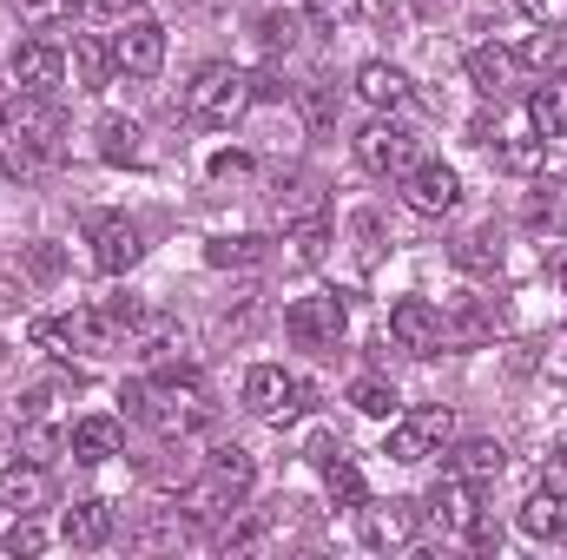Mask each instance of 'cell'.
Masks as SVG:
<instances>
[{"instance_id": "816d5d0a", "label": "cell", "mask_w": 567, "mask_h": 560, "mask_svg": "<svg viewBox=\"0 0 567 560\" xmlns=\"http://www.w3.org/2000/svg\"><path fill=\"white\" fill-rule=\"evenodd\" d=\"M20 303H27V278H7V271H0V317L20 310Z\"/></svg>"}, {"instance_id": "52a82bcc", "label": "cell", "mask_w": 567, "mask_h": 560, "mask_svg": "<svg viewBox=\"0 0 567 560\" xmlns=\"http://www.w3.org/2000/svg\"><path fill=\"white\" fill-rule=\"evenodd\" d=\"M350 145H357V165H363V172H377V178H403V172L423 158L416 133H403V126H390V120H370Z\"/></svg>"}, {"instance_id": "d4e9b609", "label": "cell", "mask_w": 567, "mask_h": 560, "mask_svg": "<svg viewBox=\"0 0 567 560\" xmlns=\"http://www.w3.org/2000/svg\"><path fill=\"white\" fill-rule=\"evenodd\" d=\"M528 126H535V139H567V73H548L528 93Z\"/></svg>"}, {"instance_id": "8992f818", "label": "cell", "mask_w": 567, "mask_h": 560, "mask_svg": "<svg viewBox=\"0 0 567 560\" xmlns=\"http://www.w3.org/2000/svg\"><path fill=\"white\" fill-rule=\"evenodd\" d=\"M284 330L297 350H337L350 330V310H343V297H297L284 310Z\"/></svg>"}, {"instance_id": "4dcf8cb0", "label": "cell", "mask_w": 567, "mask_h": 560, "mask_svg": "<svg viewBox=\"0 0 567 560\" xmlns=\"http://www.w3.org/2000/svg\"><path fill=\"white\" fill-rule=\"evenodd\" d=\"M455 271H468V278H495L502 271V238L495 231H468V238H455Z\"/></svg>"}, {"instance_id": "7402d4cb", "label": "cell", "mask_w": 567, "mask_h": 560, "mask_svg": "<svg viewBox=\"0 0 567 560\" xmlns=\"http://www.w3.org/2000/svg\"><path fill=\"white\" fill-rule=\"evenodd\" d=\"M442 455H449V475H462V481H475V488H488V481L508 468V448H502V442H482V435H475V442H449Z\"/></svg>"}, {"instance_id": "7a4b0ae2", "label": "cell", "mask_w": 567, "mask_h": 560, "mask_svg": "<svg viewBox=\"0 0 567 560\" xmlns=\"http://www.w3.org/2000/svg\"><path fill=\"white\" fill-rule=\"evenodd\" d=\"M251 481H258V462H251V448L225 442V448H212V468H205V481H192L185 508H192L198 521H238V515H245V495H251Z\"/></svg>"}, {"instance_id": "6da1fadb", "label": "cell", "mask_w": 567, "mask_h": 560, "mask_svg": "<svg viewBox=\"0 0 567 560\" xmlns=\"http://www.w3.org/2000/svg\"><path fill=\"white\" fill-rule=\"evenodd\" d=\"M126 416L145 422V428H158L165 442L172 435H198L205 422H212V403H205V383L192 376V370H178V363H165L158 376H145V383H133L126 396Z\"/></svg>"}, {"instance_id": "5b68a950", "label": "cell", "mask_w": 567, "mask_h": 560, "mask_svg": "<svg viewBox=\"0 0 567 560\" xmlns=\"http://www.w3.org/2000/svg\"><path fill=\"white\" fill-rule=\"evenodd\" d=\"M455 442V416L449 409H410V416L390 422V462H403V468H423L429 455H442Z\"/></svg>"}, {"instance_id": "7dc6e473", "label": "cell", "mask_w": 567, "mask_h": 560, "mask_svg": "<svg viewBox=\"0 0 567 560\" xmlns=\"http://www.w3.org/2000/svg\"><path fill=\"white\" fill-rule=\"evenodd\" d=\"M363 13V0H310V20L317 27H350Z\"/></svg>"}, {"instance_id": "f35d334b", "label": "cell", "mask_w": 567, "mask_h": 560, "mask_svg": "<svg viewBox=\"0 0 567 560\" xmlns=\"http://www.w3.org/2000/svg\"><path fill=\"white\" fill-rule=\"evenodd\" d=\"M0 165H7V172H13V178H40V172H47V165H60V158H53V152H47V145L7 139V152H0Z\"/></svg>"}, {"instance_id": "f6af8a7d", "label": "cell", "mask_w": 567, "mask_h": 560, "mask_svg": "<svg viewBox=\"0 0 567 560\" xmlns=\"http://www.w3.org/2000/svg\"><path fill=\"white\" fill-rule=\"evenodd\" d=\"M60 271H66V258H60L53 245H27V278L33 283H53Z\"/></svg>"}, {"instance_id": "bcb514c9", "label": "cell", "mask_w": 567, "mask_h": 560, "mask_svg": "<svg viewBox=\"0 0 567 560\" xmlns=\"http://www.w3.org/2000/svg\"><path fill=\"white\" fill-rule=\"evenodd\" d=\"M290 238H297V265H317L323 245H330V218H323V225H297Z\"/></svg>"}, {"instance_id": "277c9868", "label": "cell", "mask_w": 567, "mask_h": 560, "mask_svg": "<svg viewBox=\"0 0 567 560\" xmlns=\"http://www.w3.org/2000/svg\"><path fill=\"white\" fill-rule=\"evenodd\" d=\"M245 409L258 422H297L303 409H317V383L290 376L284 363H251L245 370Z\"/></svg>"}, {"instance_id": "f907efd6", "label": "cell", "mask_w": 567, "mask_h": 560, "mask_svg": "<svg viewBox=\"0 0 567 560\" xmlns=\"http://www.w3.org/2000/svg\"><path fill=\"white\" fill-rule=\"evenodd\" d=\"M212 178H251V158L245 152H218L212 158Z\"/></svg>"}, {"instance_id": "ffe728a7", "label": "cell", "mask_w": 567, "mask_h": 560, "mask_svg": "<svg viewBox=\"0 0 567 560\" xmlns=\"http://www.w3.org/2000/svg\"><path fill=\"white\" fill-rule=\"evenodd\" d=\"M60 323H66V336H73L80 356H106V350H120V323H113L106 303H80V310H66Z\"/></svg>"}, {"instance_id": "3957f363", "label": "cell", "mask_w": 567, "mask_h": 560, "mask_svg": "<svg viewBox=\"0 0 567 560\" xmlns=\"http://www.w3.org/2000/svg\"><path fill=\"white\" fill-rule=\"evenodd\" d=\"M245 106H251V73H238L231 60L198 66L185 86V120H198V126H238Z\"/></svg>"}, {"instance_id": "c3c4849f", "label": "cell", "mask_w": 567, "mask_h": 560, "mask_svg": "<svg viewBox=\"0 0 567 560\" xmlns=\"http://www.w3.org/2000/svg\"><path fill=\"white\" fill-rule=\"evenodd\" d=\"M462 541H468V548H475V554H495V548H502V528H495V515H488V508H482V515H475V528H468V535H462Z\"/></svg>"}, {"instance_id": "ba28073f", "label": "cell", "mask_w": 567, "mask_h": 560, "mask_svg": "<svg viewBox=\"0 0 567 560\" xmlns=\"http://www.w3.org/2000/svg\"><path fill=\"white\" fill-rule=\"evenodd\" d=\"M357 515H363V548H377V554H403L423 535V508L416 501H363Z\"/></svg>"}, {"instance_id": "603a6c76", "label": "cell", "mask_w": 567, "mask_h": 560, "mask_svg": "<svg viewBox=\"0 0 567 560\" xmlns=\"http://www.w3.org/2000/svg\"><path fill=\"white\" fill-rule=\"evenodd\" d=\"M60 535H66V548H106V541L120 535V521H113L106 501H73V508L60 515Z\"/></svg>"}, {"instance_id": "ac0fdd59", "label": "cell", "mask_w": 567, "mask_h": 560, "mask_svg": "<svg viewBox=\"0 0 567 560\" xmlns=\"http://www.w3.org/2000/svg\"><path fill=\"white\" fill-rule=\"evenodd\" d=\"M522 225L535 238H561L567 231V178H535L522 198Z\"/></svg>"}, {"instance_id": "6f0895ef", "label": "cell", "mask_w": 567, "mask_h": 560, "mask_svg": "<svg viewBox=\"0 0 567 560\" xmlns=\"http://www.w3.org/2000/svg\"><path fill=\"white\" fill-rule=\"evenodd\" d=\"M0 508H7V501H0Z\"/></svg>"}, {"instance_id": "9c48e42d", "label": "cell", "mask_w": 567, "mask_h": 560, "mask_svg": "<svg viewBox=\"0 0 567 560\" xmlns=\"http://www.w3.org/2000/svg\"><path fill=\"white\" fill-rule=\"evenodd\" d=\"M396 185H403V205L423 211V218H442V211L462 205V178H455V165H442V158H416Z\"/></svg>"}, {"instance_id": "5bb4252c", "label": "cell", "mask_w": 567, "mask_h": 560, "mask_svg": "<svg viewBox=\"0 0 567 560\" xmlns=\"http://www.w3.org/2000/svg\"><path fill=\"white\" fill-rule=\"evenodd\" d=\"M475 515H482V488H475V481L442 475V481L429 488V521H435L442 535H468V528H475Z\"/></svg>"}, {"instance_id": "ee69618b", "label": "cell", "mask_w": 567, "mask_h": 560, "mask_svg": "<svg viewBox=\"0 0 567 560\" xmlns=\"http://www.w3.org/2000/svg\"><path fill=\"white\" fill-rule=\"evenodd\" d=\"M140 7H145V0H80V13H86V20H100V27H106V20H113V27H126Z\"/></svg>"}, {"instance_id": "7bdbcfd3", "label": "cell", "mask_w": 567, "mask_h": 560, "mask_svg": "<svg viewBox=\"0 0 567 560\" xmlns=\"http://www.w3.org/2000/svg\"><path fill=\"white\" fill-rule=\"evenodd\" d=\"M33 343H40L47 356H73V336H66L60 317H33Z\"/></svg>"}, {"instance_id": "44dd1931", "label": "cell", "mask_w": 567, "mask_h": 560, "mask_svg": "<svg viewBox=\"0 0 567 560\" xmlns=\"http://www.w3.org/2000/svg\"><path fill=\"white\" fill-rule=\"evenodd\" d=\"M120 442H126V428H120L113 416H80L73 422V435H66V455L86 462V468H100V462L120 455Z\"/></svg>"}, {"instance_id": "cb8c5ba5", "label": "cell", "mask_w": 567, "mask_h": 560, "mask_svg": "<svg viewBox=\"0 0 567 560\" xmlns=\"http://www.w3.org/2000/svg\"><path fill=\"white\" fill-rule=\"evenodd\" d=\"M271 211H278L284 231H297V225H323L330 211H323V185L317 178H284L278 198H271Z\"/></svg>"}, {"instance_id": "f5cc1de1", "label": "cell", "mask_w": 567, "mask_h": 560, "mask_svg": "<svg viewBox=\"0 0 567 560\" xmlns=\"http://www.w3.org/2000/svg\"><path fill=\"white\" fill-rule=\"evenodd\" d=\"M468 139H475V145H495V139H502V133H495V120L482 113V120H468Z\"/></svg>"}, {"instance_id": "ab89813d", "label": "cell", "mask_w": 567, "mask_h": 560, "mask_svg": "<svg viewBox=\"0 0 567 560\" xmlns=\"http://www.w3.org/2000/svg\"><path fill=\"white\" fill-rule=\"evenodd\" d=\"M297 106H303V126H310V133H330V126H337V93L303 86V93H297Z\"/></svg>"}, {"instance_id": "db71d44e", "label": "cell", "mask_w": 567, "mask_h": 560, "mask_svg": "<svg viewBox=\"0 0 567 560\" xmlns=\"http://www.w3.org/2000/svg\"><path fill=\"white\" fill-rule=\"evenodd\" d=\"M548 462H555V468L567 475V442H555V455H548Z\"/></svg>"}, {"instance_id": "4316f807", "label": "cell", "mask_w": 567, "mask_h": 560, "mask_svg": "<svg viewBox=\"0 0 567 560\" xmlns=\"http://www.w3.org/2000/svg\"><path fill=\"white\" fill-rule=\"evenodd\" d=\"M522 535H535V541H561L567 535V488H535V495L522 501Z\"/></svg>"}, {"instance_id": "8d00e7d4", "label": "cell", "mask_w": 567, "mask_h": 560, "mask_svg": "<svg viewBox=\"0 0 567 560\" xmlns=\"http://www.w3.org/2000/svg\"><path fill=\"white\" fill-rule=\"evenodd\" d=\"M515 60H522V66H535V73H548V66L561 60V27H535V33L515 46Z\"/></svg>"}, {"instance_id": "11a10c76", "label": "cell", "mask_w": 567, "mask_h": 560, "mask_svg": "<svg viewBox=\"0 0 567 560\" xmlns=\"http://www.w3.org/2000/svg\"><path fill=\"white\" fill-rule=\"evenodd\" d=\"M185 7H218V0H185Z\"/></svg>"}, {"instance_id": "4fadbf2b", "label": "cell", "mask_w": 567, "mask_h": 560, "mask_svg": "<svg viewBox=\"0 0 567 560\" xmlns=\"http://www.w3.org/2000/svg\"><path fill=\"white\" fill-rule=\"evenodd\" d=\"M113 60H120V73L152 80V73L165 66V27H158V20H145V13H133V20H126V33L113 40Z\"/></svg>"}, {"instance_id": "83f0119b", "label": "cell", "mask_w": 567, "mask_h": 560, "mask_svg": "<svg viewBox=\"0 0 567 560\" xmlns=\"http://www.w3.org/2000/svg\"><path fill=\"white\" fill-rule=\"evenodd\" d=\"M113 73H120L113 46H106L100 33H80V40H73V80H80V93H106Z\"/></svg>"}, {"instance_id": "7c38bea8", "label": "cell", "mask_w": 567, "mask_h": 560, "mask_svg": "<svg viewBox=\"0 0 567 560\" xmlns=\"http://www.w3.org/2000/svg\"><path fill=\"white\" fill-rule=\"evenodd\" d=\"M13 86L53 100V93L66 86V53H60L53 40H20V46H13Z\"/></svg>"}, {"instance_id": "74e56055", "label": "cell", "mask_w": 567, "mask_h": 560, "mask_svg": "<svg viewBox=\"0 0 567 560\" xmlns=\"http://www.w3.org/2000/svg\"><path fill=\"white\" fill-rule=\"evenodd\" d=\"M73 7H80V0H13L20 27H33V33H53L60 20H73Z\"/></svg>"}, {"instance_id": "d6a6232c", "label": "cell", "mask_w": 567, "mask_h": 560, "mask_svg": "<svg viewBox=\"0 0 567 560\" xmlns=\"http://www.w3.org/2000/svg\"><path fill=\"white\" fill-rule=\"evenodd\" d=\"M93 139H100V158H106V165H140V158H145L140 126H133V120H120V113H106Z\"/></svg>"}, {"instance_id": "d590c367", "label": "cell", "mask_w": 567, "mask_h": 560, "mask_svg": "<svg viewBox=\"0 0 567 560\" xmlns=\"http://www.w3.org/2000/svg\"><path fill=\"white\" fill-rule=\"evenodd\" d=\"M542 158H548V139H508V145H495V165H502V172H515V178H535V172H542Z\"/></svg>"}, {"instance_id": "2e32d148", "label": "cell", "mask_w": 567, "mask_h": 560, "mask_svg": "<svg viewBox=\"0 0 567 560\" xmlns=\"http://www.w3.org/2000/svg\"><path fill=\"white\" fill-rule=\"evenodd\" d=\"M192 541V521L178 508H145L140 521L126 528V548L133 554H165V548H185Z\"/></svg>"}, {"instance_id": "1f68e13d", "label": "cell", "mask_w": 567, "mask_h": 560, "mask_svg": "<svg viewBox=\"0 0 567 560\" xmlns=\"http://www.w3.org/2000/svg\"><path fill=\"white\" fill-rule=\"evenodd\" d=\"M323 495H330L337 508H363V501H370V481H363V468H357L350 455H330V462H323Z\"/></svg>"}, {"instance_id": "9a60e30c", "label": "cell", "mask_w": 567, "mask_h": 560, "mask_svg": "<svg viewBox=\"0 0 567 560\" xmlns=\"http://www.w3.org/2000/svg\"><path fill=\"white\" fill-rule=\"evenodd\" d=\"M442 323H449V350H482L502 336V310L482 297H462L455 310H442Z\"/></svg>"}, {"instance_id": "b9f144b4", "label": "cell", "mask_w": 567, "mask_h": 560, "mask_svg": "<svg viewBox=\"0 0 567 560\" xmlns=\"http://www.w3.org/2000/svg\"><path fill=\"white\" fill-rule=\"evenodd\" d=\"M7 554L20 560H33V554H47V528H40V521H33V515H20V521H13V528H7Z\"/></svg>"}, {"instance_id": "60d3db41", "label": "cell", "mask_w": 567, "mask_h": 560, "mask_svg": "<svg viewBox=\"0 0 567 560\" xmlns=\"http://www.w3.org/2000/svg\"><path fill=\"white\" fill-rule=\"evenodd\" d=\"M297 33H303V13H265V20H258V40H265L271 53H290Z\"/></svg>"}, {"instance_id": "681fc988", "label": "cell", "mask_w": 567, "mask_h": 560, "mask_svg": "<svg viewBox=\"0 0 567 560\" xmlns=\"http://www.w3.org/2000/svg\"><path fill=\"white\" fill-rule=\"evenodd\" d=\"M522 13L535 27H567V0H522Z\"/></svg>"}, {"instance_id": "f1b7e54d", "label": "cell", "mask_w": 567, "mask_h": 560, "mask_svg": "<svg viewBox=\"0 0 567 560\" xmlns=\"http://www.w3.org/2000/svg\"><path fill=\"white\" fill-rule=\"evenodd\" d=\"M462 73H468V86H475L482 100H495V106H502L508 73H515V53H502V46H475V53L462 60Z\"/></svg>"}, {"instance_id": "8fae6325", "label": "cell", "mask_w": 567, "mask_h": 560, "mask_svg": "<svg viewBox=\"0 0 567 560\" xmlns=\"http://www.w3.org/2000/svg\"><path fill=\"white\" fill-rule=\"evenodd\" d=\"M140 258H145V231L133 218H120V211L93 218V265H100V278H126Z\"/></svg>"}, {"instance_id": "f546056e", "label": "cell", "mask_w": 567, "mask_h": 560, "mask_svg": "<svg viewBox=\"0 0 567 560\" xmlns=\"http://www.w3.org/2000/svg\"><path fill=\"white\" fill-rule=\"evenodd\" d=\"M205 265L212 271H258V265H271V238H212Z\"/></svg>"}, {"instance_id": "e0dca14e", "label": "cell", "mask_w": 567, "mask_h": 560, "mask_svg": "<svg viewBox=\"0 0 567 560\" xmlns=\"http://www.w3.org/2000/svg\"><path fill=\"white\" fill-rule=\"evenodd\" d=\"M126 343H133V350H140L145 363H158V370H165V363H178V356H185V330H178V323H172V317H165V310H140V323H133V330H126Z\"/></svg>"}, {"instance_id": "836d02e7", "label": "cell", "mask_w": 567, "mask_h": 560, "mask_svg": "<svg viewBox=\"0 0 567 560\" xmlns=\"http://www.w3.org/2000/svg\"><path fill=\"white\" fill-rule=\"evenodd\" d=\"M13 455H27V462L53 468V462L66 455V435H60V428H47V422H27V428H20V442H13Z\"/></svg>"}, {"instance_id": "484cf974", "label": "cell", "mask_w": 567, "mask_h": 560, "mask_svg": "<svg viewBox=\"0 0 567 560\" xmlns=\"http://www.w3.org/2000/svg\"><path fill=\"white\" fill-rule=\"evenodd\" d=\"M0 501H7V508H20V515L47 508V468H40V462H27V455H13V462L0 468Z\"/></svg>"}, {"instance_id": "9f6ffc18", "label": "cell", "mask_w": 567, "mask_h": 560, "mask_svg": "<svg viewBox=\"0 0 567 560\" xmlns=\"http://www.w3.org/2000/svg\"><path fill=\"white\" fill-rule=\"evenodd\" d=\"M0 356H7V343H0Z\"/></svg>"}, {"instance_id": "30bf717a", "label": "cell", "mask_w": 567, "mask_h": 560, "mask_svg": "<svg viewBox=\"0 0 567 560\" xmlns=\"http://www.w3.org/2000/svg\"><path fill=\"white\" fill-rule=\"evenodd\" d=\"M390 336H396V350H410V356H442V350H449V323H442V310H435L429 297L390 303Z\"/></svg>"}, {"instance_id": "e575fe53", "label": "cell", "mask_w": 567, "mask_h": 560, "mask_svg": "<svg viewBox=\"0 0 567 560\" xmlns=\"http://www.w3.org/2000/svg\"><path fill=\"white\" fill-rule=\"evenodd\" d=\"M350 403H357L363 416H377V422H390L396 409H403V403H396V390H390L383 376H357V383H350Z\"/></svg>"}, {"instance_id": "d6986e66", "label": "cell", "mask_w": 567, "mask_h": 560, "mask_svg": "<svg viewBox=\"0 0 567 560\" xmlns=\"http://www.w3.org/2000/svg\"><path fill=\"white\" fill-rule=\"evenodd\" d=\"M357 100L377 106V113H396V106H410V73L390 66V60H363L357 66Z\"/></svg>"}]
</instances>
